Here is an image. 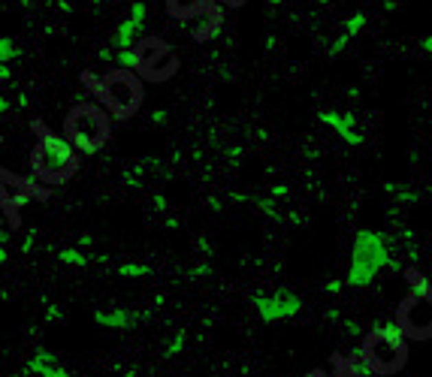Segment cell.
I'll use <instances>...</instances> for the list:
<instances>
[{"label": "cell", "mask_w": 432, "mask_h": 377, "mask_svg": "<svg viewBox=\"0 0 432 377\" xmlns=\"http://www.w3.org/2000/svg\"><path fill=\"white\" fill-rule=\"evenodd\" d=\"M85 85L100 97V103L106 106L112 118L118 121H130L142 106V79L133 70H124V66H115L112 73H106L103 79H94L91 73H85Z\"/></svg>", "instance_id": "7a4b0ae2"}, {"label": "cell", "mask_w": 432, "mask_h": 377, "mask_svg": "<svg viewBox=\"0 0 432 377\" xmlns=\"http://www.w3.org/2000/svg\"><path fill=\"white\" fill-rule=\"evenodd\" d=\"M254 308H257V314H260L266 323L291 320V317H297L302 311V299L297 296V293H291V290H278L275 296H260V293H257Z\"/></svg>", "instance_id": "30bf717a"}, {"label": "cell", "mask_w": 432, "mask_h": 377, "mask_svg": "<svg viewBox=\"0 0 432 377\" xmlns=\"http://www.w3.org/2000/svg\"><path fill=\"white\" fill-rule=\"evenodd\" d=\"M348 42H351V36H348V34H342L336 42L330 45V51H332V55H339V51H345V45H348Z\"/></svg>", "instance_id": "7402d4cb"}, {"label": "cell", "mask_w": 432, "mask_h": 377, "mask_svg": "<svg viewBox=\"0 0 432 377\" xmlns=\"http://www.w3.org/2000/svg\"><path fill=\"white\" fill-rule=\"evenodd\" d=\"M393 241L390 236L378 230H363L354 239L351 247V266H348L345 284L348 287H369L381 269H396L399 260H393Z\"/></svg>", "instance_id": "3957f363"}, {"label": "cell", "mask_w": 432, "mask_h": 377, "mask_svg": "<svg viewBox=\"0 0 432 377\" xmlns=\"http://www.w3.org/2000/svg\"><path fill=\"white\" fill-rule=\"evenodd\" d=\"M0 79H10V64H0Z\"/></svg>", "instance_id": "d6a6232c"}, {"label": "cell", "mask_w": 432, "mask_h": 377, "mask_svg": "<svg viewBox=\"0 0 432 377\" xmlns=\"http://www.w3.org/2000/svg\"><path fill=\"white\" fill-rule=\"evenodd\" d=\"M308 377H332V374H330V372H323V368H317V372H312Z\"/></svg>", "instance_id": "836d02e7"}, {"label": "cell", "mask_w": 432, "mask_h": 377, "mask_svg": "<svg viewBox=\"0 0 432 377\" xmlns=\"http://www.w3.org/2000/svg\"><path fill=\"white\" fill-rule=\"evenodd\" d=\"M151 121H155V124H163V121H166V109H157L155 115H151Z\"/></svg>", "instance_id": "f1b7e54d"}, {"label": "cell", "mask_w": 432, "mask_h": 377, "mask_svg": "<svg viewBox=\"0 0 432 377\" xmlns=\"http://www.w3.org/2000/svg\"><path fill=\"white\" fill-rule=\"evenodd\" d=\"M146 15H148L146 3H142V0H136V3H133V10H130V19H127V21H121V25L115 27V36H112L118 49H130V45L136 42V36H139L142 25H146Z\"/></svg>", "instance_id": "8fae6325"}, {"label": "cell", "mask_w": 432, "mask_h": 377, "mask_svg": "<svg viewBox=\"0 0 432 377\" xmlns=\"http://www.w3.org/2000/svg\"><path fill=\"white\" fill-rule=\"evenodd\" d=\"M36 148L30 154V172L43 184H64L79 169V151H76L64 136L52 133L43 121H34Z\"/></svg>", "instance_id": "6da1fadb"}, {"label": "cell", "mask_w": 432, "mask_h": 377, "mask_svg": "<svg viewBox=\"0 0 432 377\" xmlns=\"http://www.w3.org/2000/svg\"><path fill=\"white\" fill-rule=\"evenodd\" d=\"M21 251H34V232H30V236H25V241H21Z\"/></svg>", "instance_id": "4316f807"}, {"label": "cell", "mask_w": 432, "mask_h": 377, "mask_svg": "<svg viewBox=\"0 0 432 377\" xmlns=\"http://www.w3.org/2000/svg\"><path fill=\"white\" fill-rule=\"evenodd\" d=\"M317 121H321V124H327L330 130H336L348 142V145H363V136L354 130V127H357V118H354L351 112H321Z\"/></svg>", "instance_id": "7c38bea8"}, {"label": "cell", "mask_w": 432, "mask_h": 377, "mask_svg": "<svg viewBox=\"0 0 432 377\" xmlns=\"http://www.w3.org/2000/svg\"><path fill=\"white\" fill-rule=\"evenodd\" d=\"M155 208H157V211H166V196H163V193L155 196Z\"/></svg>", "instance_id": "83f0119b"}, {"label": "cell", "mask_w": 432, "mask_h": 377, "mask_svg": "<svg viewBox=\"0 0 432 377\" xmlns=\"http://www.w3.org/2000/svg\"><path fill=\"white\" fill-rule=\"evenodd\" d=\"M115 271L121 278H146V275H151V269L146 266V263H121Z\"/></svg>", "instance_id": "e0dca14e"}, {"label": "cell", "mask_w": 432, "mask_h": 377, "mask_svg": "<svg viewBox=\"0 0 432 377\" xmlns=\"http://www.w3.org/2000/svg\"><path fill=\"white\" fill-rule=\"evenodd\" d=\"M266 3H282V0H266Z\"/></svg>", "instance_id": "ab89813d"}, {"label": "cell", "mask_w": 432, "mask_h": 377, "mask_svg": "<svg viewBox=\"0 0 432 377\" xmlns=\"http://www.w3.org/2000/svg\"><path fill=\"white\" fill-rule=\"evenodd\" d=\"M332 377H378V374L363 362L360 353H348V356H336V372H332Z\"/></svg>", "instance_id": "5bb4252c"}, {"label": "cell", "mask_w": 432, "mask_h": 377, "mask_svg": "<svg viewBox=\"0 0 432 377\" xmlns=\"http://www.w3.org/2000/svg\"><path fill=\"white\" fill-rule=\"evenodd\" d=\"M405 281H408V287H411V293H418V296H427V299H432V284H429V278L423 275L420 269H405Z\"/></svg>", "instance_id": "9a60e30c"}, {"label": "cell", "mask_w": 432, "mask_h": 377, "mask_svg": "<svg viewBox=\"0 0 432 377\" xmlns=\"http://www.w3.org/2000/svg\"><path fill=\"white\" fill-rule=\"evenodd\" d=\"M121 377H136V372H127V374H121Z\"/></svg>", "instance_id": "f35d334b"}, {"label": "cell", "mask_w": 432, "mask_h": 377, "mask_svg": "<svg viewBox=\"0 0 432 377\" xmlns=\"http://www.w3.org/2000/svg\"><path fill=\"white\" fill-rule=\"evenodd\" d=\"M49 191L34 178H21L10 169H0V208L10 217L12 226H19V211L21 206H27L30 199H45ZM10 226V230H12Z\"/></svg>", "instance_id": "52a82bcc"}, {"label": "cell", "mask_w": 432, "mask_h": 377, "mask_svg": "<svg viewBox=\"0 0 432 377\" xmlns=\"http://www.w3.org/2000/svg\"><path fill=\"white\" fill-rule=\"evenodd\" d=\"M357 353L378 377L399 374L408 362V338L402 335L399 323H384L363 338V347Z\"/></svg>", "instance_id": "5b68a950"}, {"label": "cell", "mask_w": 432, "mask_h": 377, "mask_svg": "<svg viewBox=\"0 0 432 377\" xmlns=\"http://www.w3.org/2000/svg\"><path fill=\"white\" fill-rule=\"evenodd\" d=\"M112 60H118V66H124V70H133L136 73V55H133V45L130 49H118Z\"/></svg>", "instance_id": "ac0fdd59"}, {"label": "cell", "mask_w": 432, "mask_h": 377, "mask_svg": "<svg viewBox=\"0 0 432 377\" xmlns=\"http://www.w3.org/2000/svg\"><path fill=\"white\" fill-rule=\"evenodd\" d=\"M112 55H115V51H112V49H103L97 58H100V60H112Z\"/></svg>", "instance_id": "1f68e13d"}, {"label": "cell", "mask_w": 432, "mask_h": 377, "mask_svg": "<svg viewBox=\"0 0 432 377\" xmlns=\"http://www.w3.org/2000/svg\"><path fill=\"white\" fill-rule=\"evenodd\" d=\"M21 51H19V45H15L10 36H3L0 40V64H6V60H12V58H19Z\"/></svg>", "instance_id": "d6986e66"}, {"label": "cell", "mask_w": 432, "mask_h": 377, "mask_svg": "<svg viewBox=\"0 0 432 377\" xmlns=\"http://www.w3.org/2000/svg\"><path fill=\"white\" fill-rule=\"evenodd\" d=\"M142 317H146V311H124V308H118V311H97L94 323H100L106 329H127L136 326Z\"/></svg>", "instance_id": "4fadbf2b"}, {"label": "cell", "mask_w": 432, "mask_h": 377, "mask_svg": "<svg viewBox=\"0 0 432 377\" xmlns=\"http://www.w3.org/2000/svg\"><path fill=\"white\" fill-rule=\"evenodd\" d=\"M396 323L405 338H414V341L432 338V299L408 293L396 311Z\"/></svg>", "instance_id": "ba28073f"}, {"label": "cell", "mask_w": 432, "mask_h": 377, "mask_svg": "<svg viewBox=\"0 0 432 377\" xmlns=\"http://www.w3.org/2000/svg\"><path fill=\"white\" fill-rule=\"evenodd\" d=\"M272 196H287V184H278V187H272Z\"/></svg>", "instance_id": "4dcf8cb0"}, {"label": "cell", "mask_w": 432, "mask_h": 377, "mask_svg": "<svg viewBox=\"0 0 432 377\" xmlns=\"http://www.w3.org/2000/svg\"><path fill=\"white\" fill-rule=\"evenodd\" d=\"M221 3H230V6H242L245 0H221Z\"/></svg>", "instance_id": "74e56055"}, {"label": "cell", "mask_w": 432, "mask_h": 377, "mask_svg": "<svg viewBox=\"0 0 432 377\" xmlns=\"http://www.w3.org/2000/svg\"><path fill=\"white\" fill-rule=\"evenodd\" d=\"M58 260L60 263H67V266H76V269H85L88 266V254H82V251H73V247H64V251H58Z\"/></svg>", "instance_id": "2e32d148"}, {"label": "cell", "mask_w": 432, "mask_h": 377, "mask_svg": "<svg viewBox=\"0 0 432 377\" xmlns=\"http://www.w3.org/2000/svg\"><path fill=\"white\" fill-rule=\"evenodd\" d=\"M112 136V121L103 106L79 103L67 112L64 118V139L79 151V154H97L106 148Z\"/></svg>", "instance_id": "277c9868"}, {"label": "cell", "mask_w": 432, "mask_h": 377, "mask_svg": "<svg viewBox=\"0 0 432 377\" xmlns=\"http://www.w3.org/2000/svg\"><path fill=\"white\" fill-rule=\"evenodd\" d=\"M94 245V236H91V232H82V247H91Z\"/></svg>", "instance_id": "f546056e"}, {"label": "cell", "mask_w": 432, "mask_h": 377, "mask_svg": "<svg viewBox=\"0 0 432 377\" xmlns=\"http://www.w3.org/2000/svg\"><path fill=\"white\" fill-rule=\"evenodd\" d=\"M242 157V148H230V160H239Z\"/></svg>", "instance_id": "d590c367"}, {"label": "cell", "mask_w": 432, "mask_h": 377, "mask_svg": "<svg viewBox=\"0 0 432 377\" xmlns=\"http://www.w3.org/2000/svg\"><path fill=\"white\" fill-rule=\"evenodd\" d=\"M133 55H136V75L146 82H166L179 73L176 51L161 36H142V40H136Z\"/></svg>", "instance_id": "8992f818"}, {"label": "cell", "mask_w": 432, "mask_h": 377, "mask_svg": "<svg viewBox=\"0 0 432 377\" xmlns=\"http://www.w3.org/2000/svg\"><path fill=\"white\" fill-rule=\"evenodd\" d=\"M45 317H49V320L55 323V320H60V317H64V311H60L58 305H49V311H45Z\"/></svg>", "instance_id": "d4e9b609"}, {"label": "cell", "mask_w": 432, "mask_h": 377, "mask_svg": "<svg viewBox=\"0 0 432 377\" xmlns=\"http://www.w3.org/2000/svg\"><path fill=\"white\" fill-rule=\"evenodd\" d=\"M345 332L348 335H363V326L357 320H345Z\"/></svg>", "instance_id": "cb8c5ba5"}, {"label": "cell", "mask_w": 432, "mask_h": 377, "mask_svg": "<svg viewBox=\"0 0 432 377\" xmlns=\"http://www.w3.org/2000/svg\"><path fill=\"white\" fill-rule=\"evenodd\" d=\"M209 271H212L209 263H200V266H194V275H196V278H206Z\"/></svg>", "instance_id": "484cf974"}, {"label": "cell", "mask_w": 432, "mask_h": 377, "mask_svg": "<svg viewBox=\"0 0 432 377\" xmlns=\"http://www.w3.org/2000/svg\"><path fill=\"white\" fill-rule=\"evenodd\" d=\"M166 12L179 21H191V19L206 15L203 40H212L218 34V25H221V10L215 6V0H166Z\"/></svg>", "instance_id": "9c48e42d"}, {"label": "cell", "mask_w": 432, "mask_h": 377, "mask_svg": "<svg viewBox=\"0 0 432 377\" xmlns=\"http://www.w3.org/2000/svg\"><path fill=\"white\" fill-rule=\"evenodd\" d=\"M6 109H10V100H6V97H0V115H3Z\"/></svg>", "instance_id": "e575fe53"}, {"label": "cell", "mask_w": 432, "mask_h": 377, "mask_svg": "<svg viewBox=\"0 0 432 377\" xmlns=\"http://www.w3.org/2000/svg\"><path fill=\"white\" fill-rule=\"evenodd\" d=\"M185 341H187V332H179V335L170 341V347H166V356H179V353L185 350Z\"/></svg>", "instance_id": "44dd1931"}, {"label": "cell", "mask_w": 432, "mask_h": 377, "mask_svg": "<svg viewBox=\"0 0 432 377\" xmlns=\"http://www.w3.org/2000/svg\"><path fill=\"white\" fill-rule=\"evenodd\" d=\"M6 260H10V251H6V247L0 245V263H6Z\"/></svg>", "instance_id": "8d00e7d4"}, {"label": "cell", "mask_w": 432, "mask_h": 377, "mask_svg": "<svg viewBox=\"0 0 432 377\" xmlns=\"http://www.w3.org/2000/svg\"><path fill=\"white\" fill-rule=\"evenodd\" d=\"M342 287H345V281H339V278H332V281H327V284H323V290L336 296V293H342Z\"/></svg>", "instance_id": "603a6c76"}, {"label": "cell", "mask_w": 432, "mask_h": 377, "mask_svg": "<svg viewBox=\"0 0 432 377\" xmlns=\"http://www.w3.org/2000/svg\"><path fill=\"white\" fill-rule=\"evenodd\" d=\"M363 25H366V12H354L351 19L345 21V34H348V36L360 34V30H363Z\"/></svg>", "instance_id": "ffe728a7"}]
</instances>
